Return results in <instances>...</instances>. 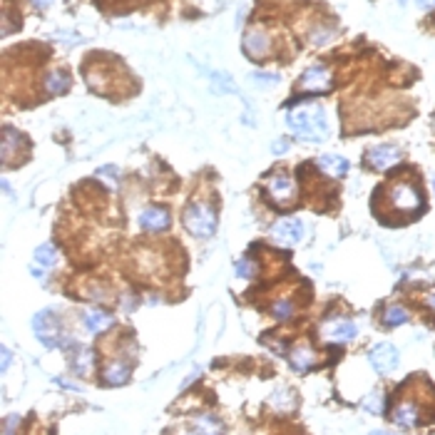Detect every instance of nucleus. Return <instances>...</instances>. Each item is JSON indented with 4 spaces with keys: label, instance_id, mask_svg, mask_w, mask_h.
<instances>
[{
    "label": "nucleus",
    "instance_id": "c85d7f7f",
    "mask_svg": "<svg viewBox=\"0 0 435 435\" xmlns=\"http://www.w3.org/2000/svg\"><path fill=\"white\" fill-rule=\"evenodd\" d=\"M10 351H8V348H3V371H8V366H10Z\"/></svg>",
    "mask_w": 435,
    "mask_h": 435
},
{
    "label": "nucleus",
    "instance_id": "a878e982",
    "mask_svg": "<svg viewBox=\"0 0 435 435\" xmlns=\"http://www.w3.org/2000/svg\"><path fill=\"white\" fill-rule=\"evenodd\" d=\"M256 273V267L251 259H239L236 261V276H244V279H249V276H254Z\"/></svg>",
    "mask_w": 435,
    "mask_h": 435
},
{
    "label": "nucleus",
    "instance_id": "6ab92c4d",
    "mask_svg": "<svg viewBox=\"0 0 435 435\" xmlns=\"http://www.w3.org/2000/svg\"><path fill=\"white\" fill-rule=\"evenodd\" d=\"M192 430L194 433H222L224 425L217 416H199V418H194Z\"/></svg>",
    "mask_w": 435,
    "mask_h": 435
},
{
    "label": "nucleus",
    "instance_id": "412c9836",
    "mask_svg": "<svg viewBox=\"0 0 435 435\" xmlns=\"http://www.w3.org/2000/svg\"><path fill=\"white\" fill-rule=\"evenodd\" d=\"M408 321H410V316L403 306H388L383 313L385 326H403V323H408Z\"/></svg>",
    "mask_w": 435,
    "mask_h": 435
},
{
    "label": "nucleus",
    "instance_id": "20e7f679",
    "mask_svg": "<svg viewBox=\"0 0 435 435\" xmlns=\"http://www.w3.org/2000/svg\"><path fill=\"white\" fill-rule=\"evenodd\" d=\"M398 360H400V354L393 343H378L368 351V363L373 366V371L380 373V376H388L398 368Z\"/></svg>",
    "mask_w": 435,
    "mask_h": 435
},
{
    "label": "nucleus",
    "instance_id": "aec40b11",
    "mask_svg": "<svg viewBox=\"0 0 435 435\" xmlns=\"http://www.w3.org/2000/svg\"><path fill=\"white\" fill-rule=\"evenodd\" d=\"M311 366H313V351L311 348H296L291 354L293 371H309Z\"/></svg>",
    "mask_w": 435,
    "mask_h": 435
},
{
    "label": "nucleus",
    "instance_id": "dca6fc26",
    "mask_svg": "<svg viewBox=\"0 0 435 435\" xmlns=\"http://www.w3.org/2000/svg\"><path fill=\"white\" fill-rule=\"evenodd\" d=\"M112 326V316H107L105 311H97V309H90L85 313V329L90 334H102L105 329Z\"/></svg>",
    "mask_w": 435,
    "mask_h": 435
},
{
    "label": "nucleus",
    "instance_id": "ddd939ff",
    "mask_svg": "<svg viewBox=\"0 0 435 435\" xmlns=\"http://www.w3.org/2000/svg\"><path fill=\"white\" fill-rule=\"evenodd\" d=\"M393 423L400 425V428H413V425L420 423V410H418L413 403L398 405V408L393 410Z\"/></svg>",
    "mask_w": 435,
    "mask_h": 435
},
{
    "label": "nucleus",
    "instance_id": "f3484780",
    "mask_svg": "<svg viewBox=\"0 0 435 435\" xmlns=\"http://www.w3.org/2000/svg\"><path fill=\"white\" fill-rule=\"evenodd\" d=\"M32 261H35L37 267L43 269H52L60 261V251H57L52 244H43V246L35 249V254H32Z\"/></svg>",
    "mask_w": 435,
    "mask_h": 435
},
{
    "label": "nucleus",
    "instance_id": "2eb2a0df",
    "mask_svg": "<svg viewBox=\"0 0 435 435\" xmlns=\"http://www.w3.org/2000/svg\"><path fill=\"white\" fill-rule=\"evenodd\" d=\"M130 366L124 363V360H110L107 363V368H105V380L107 383H112V385H122V383H127L130 380Z\"/></svg>",
    "mask_w": 435,
    "mask_h": 435
},
{
    "label": "nucleus",
    "instance_id": "bb28decb",
    "mask_svg": "<svg viewBox=\"0 0 435 435\" xmlns=\"http://www.w3.org/2000/svg\"><path fill=\"white\" fill-rule=\"evenodd\" d=\"M286 149H289V139H286V137H281V139H276V142L271 144L273 155H284Z\"/></svg>",
    "mask_w": 435,
    "mask_h": 435
},
{
    "label": "nucleus",
    "instance_id": "5701e85b",
    "mask_svg": "<svg viewBox=\"0 0 435 435\" xmlns=\"http://www.w3.org/2000/svg\"><path fill=\"white\" fill-rule=\"evenodd\" d=\"M279 80H281L279 75H271V72H251L249 75V82L256 87H273Z\"/></svg>",
    "mask_w": 435,
    "mask_h": 435
},
{
    "label": "nucleus",
    "instance_id": "6e6552de",
    "mask_svg": "<svg viewBox=\"0 0 435 435\" xmlns=\"http://www.w3.org/2000/svg\"><path fill=\"white\" fill-rule=\"evenodd\" d=\"M298 87L306 93H326V90H331V72L323 65H313L301 75Z\"/></svg>",
    "mask_w": 435,
    "mask_h": 435
},
{
    "label": "nucleus",
    "instance_id": "423d86ee",
    "mask_svg": "<svg viewBox=\"0 0 435 435\" xmlns=\"http://www.w3.org/2000/svg\"><path fill=\"white\" fill-rule=\"evenodd\" d=\"M400 157H403V152H400V147H396V144H378V147H373L366 155V162H368V167L385 172V169H391L393 164H398Z\"/></svg>",
    "mask_w": 435,
    "mask_h": 435
},
{
    "label": "nucleus",
    "instance_id": "c756f323",
    "mask_svg": "<svg viewBox=\"0 0 435 435\" xmlns=\"http://www.w3.org/2000/svg\"><path fill=\"white\" fill-rule=\"evenodd\" d=\"M416 3L423 8V10H430V8H435V0H416Z\"/></svg>",
    "mask_w": 435,
    "mask_h": 435
},
{
    "label": "nucleus",
    "instance_id": "393cba45",
    "mask_svg": "<svg viewBox=\"0 0 435 435\" xmlns=\"http://www.w3.org/2000/svg\"><path fill=\"white\" fill-rule=\"evenodd\" d=\"M271 313H273V318H279V321H286V318L293 313L291 301H276V304L271 306Z\"/></svg>",
    "mask_w": 435,
    "mask_h": 435
},
{
    "label": "nucleus",
    "instance_id": "2f4dec72",
    "mask_svg": "<svg viewBox=\"0 0 435 435\" xmlns=\"http://www.w3.org/2000/svg\"><path fill=\"white\" fill-rule=\"evenodd\" d=\"M428 301H430V306H433V309H435V293H433V296L428 298Z\"/></svg>",
    "mask_w": 435,
    "mask_h": 435
},
{
    "label": "nucleus",
    "instance_id": "7ed1b4c3",
    "mask_svg": "<svg viewBox=\"0 0 435 435\" xmlns=\"http://www.w3.org/2000/svg\"><path fill=\"white\" fill-rule=\"evenodd\" d=\"M32 331H35L37 341L43 343L45 348L65 346V341H70V338L62 336L60 318H57V313H52V311H40V313H35V318H32Z\"/></svg>",
    "mask_w": 435,
    "mask_h": 435
},
{
    "label": "nucleus",
    "instance_id": "f03ea898",
    "mask_svg": "<svg viewBox=\"0 0 435 435\" xmlns=\"http://www.w3.org/2000/svg\"><path fill=\"white\" fill-rule=\"evenodd\" d=\"M182 222H184L186 231L192 236H197V239H209L217 231V214L206 204H202V202H192V204L186 206Z\"/></svg>",
    "mask_w": 435,
    "mask_h": 435
},
{
    "label": "nucleus",
    "instance_id": "473e14b6",
    "mask_svg": "<svg viewBox=\"0 0 435 435\" xmlns=\"http://www.w3.org/2000/svg\"><path fill=\"white\" fill-rule=\"evenodd\" d=\"M433 186H435V180H433Z\"/></svg>",
    "mask_w": 435,
    "mask_h": 435
},
{
    "label": "nucleus",
    "instance_id": "9d476101",
    "mask_svg": "<svg viewBox=\"0 0 435 435\" xmlns=\"http://www.w3.org/2000/svg\"><path fill=\"white\" fill-rule=\"evenodd\" d=\"M321 334H323V338L331 343H346V341H354L356 336H358V326H356L354 321L341 318V321L326 323Z\"/></svg>",
    "mask_w": 435,
    "mask_h": 435
},
{
    "label": "nucleus",
    "instance_id": "0eeeda50",
    "mask_svg": "<svg viewBox=\"0 0 435 435\" xmlns=\"http://www.w3.org/2000/svg\"><path fill=\"white\" fill-rule=\"evenodd\" d=\"M391 202H393V206H396L398 211H405V214H410V211H416L418 206H420V192H418L413 184H405V182H400V184H396L391 189Z\"/></svg>",
    "mask_w": 435,
    "mask_h": 435
},
{
    "label": "nucleus",
    "instance_id": "4be33fe9",
    "mask_svg": "<svg viewBox=\"0 0 435 435\" xmlns=\"http://www.w3.org/2000/svg\"><path fill=\"white\" fill-rule=\"evenodd\" d=\"M90 363H93V351L80 346V356H75L72 360V371L77 373V376H87V373H90Z\"/></svg>",
    "mask_w": 435,
    "mask_h": 435
},
{
    "label": "nucleus",
    "instance_id": "1a4fd4ad",
    "mask_svg": "<svg viewBox=\"0 0 435 435\" xmlns=\"http://www.w3.org/2000/svg\"><path fill=\"white\" fill-rule=\"evenodd\" d=\"M271 236L276 239L279 244H289V246H293V244L301 242V236H304V224H301V219H281L279 224H273L271 226Z\"/></svg>",
    "mask_w": 435,
    "mask_h": 435
},
{
    "label": "nucleus",
    "instance_id": "9b49d317",
    "mask_svg": "<svg viewBox=\"0 0 435 435\" xmlns=\"http://www.w3.org/2000/svg\"><path fill=\"white\" fill-rule=\"evenodd\" d=\"M169 222H172V217H169V211L162 209V206H147V209L139 214V226H142L144 231H152V234L164 231L169 226Z\"/></svg>",
    "mask_w": 435,
    "mask_h": 435
},
{
    "label": "nucleus",
    "instance_id": "cd10ccee",
    "mask_svg": "<svg viewBox=\"0 0 435 435\" xmlns=\"http://www.w3.org/2000/svg\"><path fill=\"white\" fill-rule=\"evenodd\" d=\"M20 416H10L6 418V423H3V433H12V425H18Z\"/></svg>",
    "mask_w": 435,
    "mask_h": 435
},
{
    "label": "nucleus",
    "instance_id": "7c9ffc66",
    "mask_svg": "<svg viewBox=\"0 0 435 435\" xmlns=\"http://www.w3.org/2000/svg\"><path fill=\"white\" fill-rule=\"evenodd\" d=\"M32 3H35V6L40 8V10H45V8H50L52 3H55V0H32Z\"/></svg>",
    "mask_w": 435,
    "mask_h": 435
},
{
    "label": "nucleus",
    "instance_id": "4468645a",
    "mask_svg": "<svg viewBox=\"0 0 435 435\" xmlns=\"http://www.w3.org/2000/svg\"><path fill=\"white\" fill-rule=\"evenodd\" d=\"M318 169L326 172L329 177H343L348 172V162L338 155H321L318 157Z\"/></svg>",
    "mask_w": 435,
    "mask_h": 435
},
{
    "label": "nucleus",
    "instance_id": "f257e3e1",
    "mask_svg": "<svg viewBox=\"0 0 435 435\" xmlns=\"http://www.w3.org/2000/svg\"><path fill=\"white\" fill-rule=\"evenodd\" d=\"M286 127L293 137L304 139V142H323L329 137V119L326 112L318 105L296 107L286 115Z\"/></svg>",
    "mask_w": 435,
    "mask_h": 435
},
{
    "label": "nucleus",
    "instance_id": "39448f33",
    "mask_svg": "<svg viewBox=\"0 0 435 435\" xmlns=\"http://www.w3.org/2000/svg\"><path fill=\"white\" fill-rule=\"evenodd\" d=\"M267 194L271 197L273 204H291L296 197V182L289 174L276 172L267 180Z\"/></svg>",
    "mask_w": 435,
    "mask_h": 435
},
{
    "label": "nucleus",
    "instance_id": "f8f14e48",
    "mask_svg": "<svg viewBox=\"0 0 435 435\" xmlns=\"http://www.w3.org/2000/svg\"><path fill=\"white\" fill-rule=\"evenodd\" d=\"M271 50V43H269V35L261 30H251L246 32V37H244V52H246L249 57H254V60H259V57H264Z\"/></svg>",
    "mask_w": 435,
    "mask_h": 435
},
{
    "label": "nucleus",
    "instance_id": "b1692460",
    "mask_svg": "<svg viewBox=\"0 0 435 435\" xmlns=\"http://www.w3.org/2000/svg\"><path fill=\"white\" fill-rule=\"evenodd\" d=\"M363 408H366L368 413H373V416H380V413H383V396H380V393H371V396L363 400Z\"/></svg>",
    "mask_w": 435,
    "mask_h": 435
},
{
    "label": "nucleus",
    "instance_id": "a211bd4d",
    "mask_svg": "<svg viewBox=\"0 0 435 435\" xmlns=\"http://www.w3.org/2000/svg\"><path fill=\"white\" fill-rule=\"evenodd\" d=\"M45 90H48V95H62L70 90V77L65 72H50L48 77H45Z\"/></svg>",
    "mask_w": 435,
    "mask_h": 435
}]
</instances>
